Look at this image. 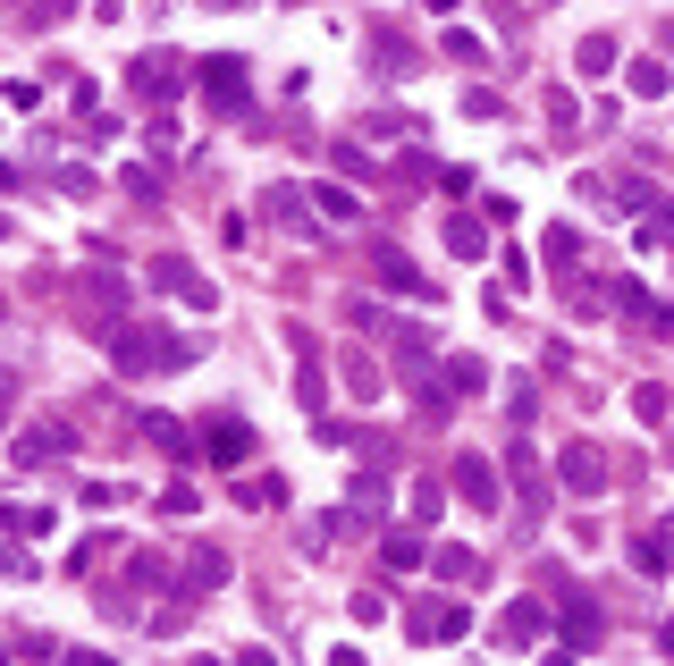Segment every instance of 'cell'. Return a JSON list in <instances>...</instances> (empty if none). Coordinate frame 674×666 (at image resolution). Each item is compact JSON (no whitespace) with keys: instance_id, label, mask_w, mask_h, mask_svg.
Masks as SVG:
<instances>
[{"instance_id":"obj_14","label":"cell","mask_w":674,"mask_h":666,"mask_svg":"<svg viewBox=\"0 0 674 666\" xmlns=\"http://www.w3.org/2000/svg\"><path fill=\"white\" fill-rule=\"evenodd\" d=\"M261 211H270V220H287V228H313V220H304V194H295V186H270V194H261Z\"/></svg>"},{"instance_id":"obj_2","label":"cell","mask_w":674,"mask_h":666,"mask_svg":"<svg viewBox=\"0 0 674 666\" xmlns=\"http://www.w3.org/2000/svg\"><path fill=\"white\" fill-rule=\"evenodd\" d=\"M556 481H565L574 498H599V489H608V456H599L590 439H574L565 456H556Z\"/></svg>"},{"instance_id":"obj_3","label":"cell","mask_w":674,"mask_h":666,"mask_svg":"<svg viewBox=\"0 0 674 666\" xmlns=\"http://www.w3.org/2000/svg\"><path fill=\"white\" fill-rule=\"evenodd\" d=\"M540 633H548V607L540 600H514L506 616H498V650H540Z\"/></svg>"},{"instance_id":"obj_20","label":"cell","mask_w":674,"mask_h":666,"mask_svg":"<svg viewBox=\"0 0 674 666\" xmlns=\"http://www.w3.org/2000/svg\"><path fill=\"white\" fill-rule=\"evenodd\" d=\"M633 94H641V101H658V94H666V68H658V60H641V68H633Z\"/></svg>"},{"instance_id":"obj_13","label":"cell","mask_w":674,"mask_h":666,"mask_svg":"<svg viewBox=\"0 0 674 666\" xmlns=\"http://www.w3.org/2000/svg\"><path fill=\"white\" fill-rule=\"evenodd\" d=\"M421 557H430V548H421L414 532H388V540H380V566H388V573H414Z\"/></svg>"},{"instance_id":"obj_16","label":"cell","mask_w":674,"mask_h":666,"mask_svg":"<svg viewBox=\"0 0 674 666\" xmlns=\"http://www.w3.org/2000/svg\"><path fill=\"white\" fill-rule=\"evenodd\" d=\"M574 60H581V76H608V68H615V43H608V34H581Z\"/></svg>"},{"instance_id":"obj_8","label":"cell","mask_w":674,"mask_h":666,"mask_svg":"<svg viewBox=\"0 0 674 666\" xmlns=\"http://www.w3.org/2000/svg\"><path fill=\"white\" fill-rule=\"evenodd\" d=\"M203 85H211V101H245V60H203Z\"/></svg>"},{"instance_id":"obj_10","label":"cell","mask_w":674,"mask_h":666,"mask_svg":"<svg viewBox=\"0 0 674 666\" xmlns=\"http://www.w3.org/2000/svg\"><path fill=\"white\" fill-rule=\"evenodd\" d=\"M565 650H599V607L565 600Z\"/></svg>"},{"instance_id":"obj_19","label":"cell","mask_w":674,"mask_h":666,"mask_svg":"<svg viewBox=\"0 0 674 666\" xmlns=\"http://www.w3.org/2000/svg\"><path fill=\"white\" fill-rule=\"evenodd\" d=\"M448 245H455V254H464V262H481V254H489V237H481V228H473V220H455V228H448Z\"/></svg>"},{"instance_id":"obj_9","label":"cell","mask_w":674,"mask_h":666,"mask_svg":"<svg viewBox=\"0 0 674 666\" xmlns=\"http://www.w3.org/2000/svg\"><path fill=\"white\" fill-rule=\"evenodd\" d=\"M380 279L396 287V295H421V304H430V295H439V287L421 279V270H414V262H405V254H396V245H388V254H380Z\"/></svg>"},{"instance_id":"obj_18","label":"cell","mask_w":674,"mask_h":666,"mask_svg":"<svg viewBox=\"0 0 674 666\" xmlns=\"http://www.w3.org/2000/svg\"><path fill=\"white\" fill-rule=\"evenodd\" d=\"M313 203H321V211H329L338 228H346V220H363V203H354V194H338V186H313Z\"/></svg>"},{"instance_id":"obj_6","label":"cell","mask_w":674,"mask_h":666,"mask_svg":"<svg viewBox=\"0 0 674 666\" xmlns=\"http://www.w3.org/2000/svg\"><path fill=\"white\" fill-rule=\"evenodd\" d=\"M135 85H144V101H177V60H169V51L135 60Z\"/></svg>"},{"instance_id":"obj_4","label":"cell","mask_w":674,"mask_h":666,"mask_svg":"<svg viewBox=\"0 0 674 666\" xmlns=\"http://www.w3.org/2000/svg\"><path fill=\"white\" fill-rule=\"evenodd\" d=\"M405 625H414V641H464V633H473V616H464V607H414Z\"/></svg>"},{"instance_id":"obj_7","label":"cell","mask_w":674,"mask_h":666,"mask_svg":"<svg viewBox=\"0 0 674 666\" xmlns=\"http://www.w3.org/2000/svg\"><path fill=\"white\" fill-rule=\"evenodd\" d=\"M152 279H161L169 295H186V304H211V287L194 279V262H177V254H161V262H152Z\"/></svg>"},{"instance_id":"obj_12","label":"cell","mask_w":674,"mask_h":666,"mask_svg":"<svg viewBox=\"0 0 674 666\" xmlns=\"http://www.w3.org/2000/svg\"><path fill=\"white\" fill-rule=\"evenodd\" d=\"M439 582H473V591H481V582H489V566L473 557V548H439Z\"/></svg>"},{"instance_id":"obj_5","label":"cell","mask_w":674,"mask_h":666,"mask_svg":"<svg viewBox=\"0 0 674 666\" xmlns=\"http://www.w3.org/2000/svg\"><path fill=\"white\" fill-rule=\"evenodd\" d=\"M455 489L473 498V514H498V473H489L481 456H464V464H455Z\"/></svg>"},{"instance_id":"obj_1","label":"cell","mask_w":674,"mask_h":666,"mask_svg":"<svg viewBox=\"0 0 674 666\" xmlns=\"http://www.w3.org/2000/svg\"><path fill=\"white\" fill-rule=\"evenodd\" d=\"M110 363H119L127 380H152V372H177L186 347H177L169 329H119V338H110Z\"/></svg>"},{"instance_id":"obj_11","label":"cell","mask_w":674,"mask_h":666,"mask_svg":"<svg viewBox=\"0 0 674 666\" xmlns=\"http://www.w3.org/2000/svg\"><path fill=\"white\" fill-rule=\"evenodd\" d=\"M245 456H254V431L245 422H220L211 431V464H245Z\"/></svg>"},{"instance_id":"obj_21","label":"cell","mask_w":674,"mask_h":666,"mask_svg":"<svg viewBox=\"0 0 674 666\" xmlns=\"http://www.w3.org/2000/svg\"><path fill=\"white\" fill-rule=\"evenodd\" d=\"M658 237H674V203H666V228H658Z\"/></svg>"},{"instance_id":"obj_22","label":"cell","mask_w":674,"mask_h":666,"mask_svg":"<svg viewBox=\"0 0 674 666\" xmlns=\"http://www.w3.org/2000/svg\"><path fill=\"white\" fill-rule=\"evenodd\" d=\"M0 228H9V220H0Z\"/></svg>"},{"instance_id":"obj_15","label":"cell","mask_w":674,"mask_h":666,"mask_svg":"<svg viewBox=\"0 0 674 666\" xmlns=\"http://www.w3.org/2000/svg\"><path fill=\"white\" fill-rule=\"evenodd\" d=\"M220 582H228V557H220V548H203V557L186 566V591H220Z\"/></svg>"},{"instance_id":"obj_17","label":"cell","mask_w":674,"mask_h":666,"mask_svg":"<svg viewBox=\"0 0 674 666\" xmlns=\"http://www.w3.org/2000/svg\"><path fill=\"white\" fill-rule=\"evenodd\" d=\"M514 473H523V489H531V507H548V473H540L531 447H514Z\"/></svg>"}]
</instances>
